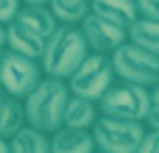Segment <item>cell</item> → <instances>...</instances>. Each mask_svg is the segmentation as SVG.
<instances>
[{"instance_id":"18","label":"cell","mask_w":159,"mask_h":153,"mask_svg":"<svg viewBox=\"0 0 159 153\" xmlns=\"http://www.w3.org/2000/svg\"><path fill=\"white\" fill-rule=\"evenodd\" d=\"M134 153H159V131L145 128V134H143V139H140Z\"/></svg>"},{"instance_id":"1","label":"cell","mask_w":159,"mask_h":153,"mask_svg":"<svg viewBox=\"0 0 159 153\" xmlns=\"http://www.w3.org/2000/svg\"><path fill=\"white\" fill-rule=\"evenodd\" d=\"M70 98V89L64 81L59 78H48L42 75V81L22 98V114H25V125L50 134L61 125L64 117V103Z\"/></svg>"},{"instance_id":"25","label":"cell","mask_w":159,"mask_h":153,"mask_svg":"<svg viewBox=\"0 0 159 153\" xmlns=\"http://www.w3.org/2000/svg\"><path fill=\"white\" fill-rule=\"evenodd\" d=\"M92 153H103V151H92Z\"/></svg>"},{"instance_id":"5","label":"cell","mask_w":159,"mask_h":153,"mask_svg":"<svg viewBox=\"0 0 159 153\" xmlns=\"http://www.w3.org/2000/svg\"><path fill=\"white\" fill-rule=\"evenodd\" d=\"M112 59V70H115V78L117 81H129V84H137V86H154L159 81V56L145 53L143 47L131 45L129 39L109 53Z\"/></svg>"},{"instance_id":"6","label":"cell","mask_w":159,"mask_h":153,"mask_svg":"<svg viewBox=\"0 0 159 153\" xmlns=\"http://www.w3.org/2000/svg\"><path fill=\"white\" fill-rule=\"evenodd\" d=\"M42 81V67L36 59L20 56L14 50H0V92L22 100L36 84Z\"/></svg>"},{"instance_id":"17","label":"cell","mask_w":159,"mask_h":153,"mask_svg":"<svg viewBox=\"0 0 159 153\" xmlns=\"http://www.w3.org/2000/svg\"><path fill=\"white\" fill-rule=\"evenodd\" d=\"M48 8L59 25H81L89 14V0H48Z\"/></svg>"},{"instance_id":"9","label":"cell","mask_w":159,"mask_h":153,"mask_svg":"<svg viewBox=\"0 0 159 153\" xmlns=\"http://www.w3.org/2000/svg\"><path fill=\"white\" fill-rule=\"evenodd\" d=\"M48 139H50V153H92L95 151L92 131H87V128L59 125L56 131L48 134Z\"/></svg>"},{"instance_id":"7","label":"cell","mask_w":159,"mask_h":153,"mask_svg":"<svg viewBox=\"0 0 159 153\" xmlns=\"http://www.w3.org/2000/svg\"><path fill=\"white\" fill-rule=\"evenodd\" d=\"M89 131H92V139H95V151L134 153L143 134H145V125L137 123V120H117V117H103L101 114Z\"/></svg>"},{"instance_id":"22","label":"cell","mask_w":159,"mask_h":153,"mask_svg":"<svg viewBox=\"0 0 159 153\" xmlns=\"http://www.w3.org/2000/svg\"><path fill=\"white\" fill-rule=\"evenodd\" d=\"M22 6H48V0H20Z\"/></svg>"},{"instance_id":"13","label":"cell","mask_w":159,"mask_h":153,"mask_svg":"<svg viewBox=\"0 0 159 153\" xmlns=\"http://www.w3.org/2000/svg\"><path fill=\"white\" fill-rule=\"evenodd\" d=\"M14 20L20 25H25L28 31H34L36 36H42V39H48L56 31V25H59L53 20V14H50L48 6H20V11L14 14Z\"/></svg>"},{"instance_id":"12","label":"cell","mask_w":159,"mask_h":153,"mask_svg":"<svg viewBox=\"0 0 159 153\" xmlns=\"http://www.w3.org/2000/svg\"><path fill=\"white\" fill-rule=\"evenodd\" d=\"M101 117V111H98V103L95 100H87V98H75V95H70L67 98V103H64V117H61V125H67V128H92L95 125V120Z\"/></svg>"},{"instance_id":"24","label":"cell","mask_w":159,"mask_h":153,"mask_svg":"<svg viewBox=\"0 0 159 153\" xmlns=\"http://www.w3.org/2000/svg\"><path fill=\"white\" fill-rule=\"evenodd\" d=\"M0 153H8V139H0Z\"/></svg>"},{"instance_id":"4","label":"cell","mask_w":159,"mask_h":153,"mask_svg":"<svg viewBox=\"0 0 159 153\" xmlns=\"http://www.w3.org/2000/svg\"><path fill=\"white\" fill-rule=\"evenodd\" d=\"M148 109H151V89L129 81H115L98 100V111L103 117H117V120L143 123Z\"/></svg>"},{"instance_id":"11","label":"cell","mask_w":159,"mask_h":153,"mask_svg":"<svg viewBox=\"0 0 159 153\" xmlns=\"http://www.w3.org/2000/svg\"><path fill=\"white\" fill-rule=\"evenodd\" d=\"M89 14L109 20L129 31V25L137 20V6L134 0H89Z\"/></svg>"},{"instance_id":"20","label":"cell","mask_w":159,"mask_h":153,"mask_svg":"<svg viewBox=\"0 0 159 153\" xmlns=\"http://www.w3.org/2000/svg\"><path fill=\"white\" fill-rule=\"evenodd\" d=\"M20 0H0V22L6 25V22H11L14 20V14L20 11Z\"/></svg>"},{"instance_id":"23","label":"cell","mask_w":159,"mask_h":153,"mask_svg":"<svg viewBox=\"0 0 159 153\" xmlns=\"http://www.w3.org/2000/svg\"><path fill=\"white\" fill-rule=\"evenodd\" d=\"M3 47H6V25L0 22V50H3Z\"/></svg>"},{"instance_id":"10","label":"cell","mask_w":159,"mask_h":153,"mask_svg":"<svg viewBox=\"0 0 159 153\" xmlns=\"http://www.w3.org/2000/svg\"><path fill=\"white\" fill-rule=\"evenodd\" d=\"M6 50H14L20 56L39 61V56L45 50V39L36 36L34 31H28L25 25H20L17 20H11V22H6Z\"/></svg>"},{"instance_id":"2","label":"cell","mask_w":159,"mask_h":153,"mask_svg":"<svg viewBox=\"0 0 159 153\" xmlns=\"http://www.w3.org/2000/svg\"><path fill=\"white\" fill-rule=\"evenodd\" d=\"M87 53L89 50H87L84 33L78 25H56V31L45 39V50L39 56L42 75L67 81L70 72L81 64V59Z\"/></svg>"},{"instance_id":"19","label":"cell","mask_w":159,"mask_h":153,"mask_svg":"<svg viewBox=\"0 0 159 153\" xmlns=\"http://www.w3.org/2000/svg\"><path fill=\"white\" fill-rule=\"evenodd\" d=\"M134 6H137V17L159 20V0H134Z\"/></svg>"},{"instance_id":"3","label":"cell","mask_w":159,"mask_h":153,"mask_svg":"<svg viewBox=\"0 0 159 153\" xmlns=\"http://www.w3.org/2000/svg\"><path fill=\"white\" fill-rule=\"evenodd\" d=\"M115 70H112V59L106 53H87L81 59V64L70 72V78L64 81L70 95L75 98H87V100H101V95L115 84Z\"/></svg>"},{"instance_id":"16","label":"cell","mask_w":159,"mask_h":153,"mask_svg":"<svg viewBox=\"0 0 159 153\" xmlns=\"http://www.w3.org/2000/svg\"><path fill=\"white\" fill-rule=\"evenodd\" d=\"M22 125H25L22 100H14L0 92V139H11Z\"/></svg>"},{"instance_id":"21","label":"cell","mask_w":159,"mask_h":153,"mask_svg":"<svg viewBox=\"0 0 159 153\" xmlns=\"http://www.w3.org/2000/svg\"><path fill=\"white\" fill-rule=\"evenodd\" d=\"M151 109H157V111H159V81L151 86Z\"/></svg>"},{"instance_id":"8","label":"cell","mask_w":159,"mask_h":153,"mask_svg":"<svg viewBox=\"0 0 159 153\" xmlns=\"http://www.w3.org/2000/svg\"><path fill=\"white\" fill-rule=\"evenodd\" d=\"M78 28L84 33V42H87L89 53H106L109 56L112 50H117L126 42V28H120L109 20H101L95 14H87Z\"/></svg>"},{"instance_id":"15","label":"cell","mask_w":159,"mask_h":153,"mask_svg":"<svg viewBox=\"0 0 159 153\" xmlns=\"http://www.w3.org/2000/svg\"><path fill=\"white\" fill-rule=\"evenodd\" d=\"M8 153H50V139L48 134L22 125L11 139H8Z\"/></svg>"},{"instance_id":"14","label":"cell","mask_w":159,"mask_h":153,"mask_svg":"<svg viewBox=\"0 0 159 153\" xmlns=\"http://www.w3.org/2000/svg\"><path fill=\"white\" fill-rule=\"evenodd\" d=\"M126 39L137 47H143L145 53L159 56V20H145V17H137L129 31H126Z\"/></svg>"}]
</instances>
